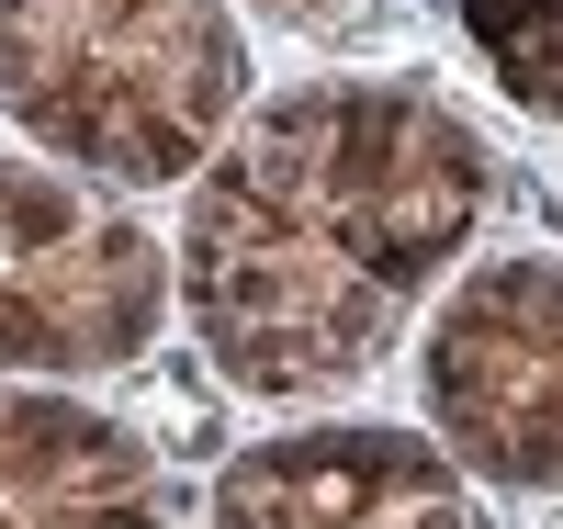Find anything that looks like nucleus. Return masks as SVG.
I'll list each match as a JSON object with an SVG mask.
<instances>
[{
	"label": "nucleus",
	"instance_id": "obj_7",
	"mask_svg": "<svg viewBox=\"0 0 563 529\" xmlns=\"http://www.w3.org/2000/svg\"><path fill=\"white\" fill-rule=\"evenodd\" d=\"M462 34L519 113L563 124V0H462Z\"/></svg>",
	"mask_w": 563,
	"mask_h": 529
},
{
	"label": "nucleus",
	"instance_id": "obj_3",
	"mask_svg": "<svg viewBox=\"0 0 563 529\" xmlns=\"http://www.w3.org/2000/svg\"><path fill=\"white\" fill-rule=\"evenodd\" d=\"M169 316V249L68 169L0 158V372H124Z\"/></svg>",
	"mask_w": 563,
	"mask_h": 529
},
{
	"label": "nucleus",
	"instance_id": "obj_5",
	"mask_svg": "<svg viewBox=\"0 0 563 529\" xmlns=\"http://www.w3.org/2000/svg\"><path fill=\"white\" fill-rule=\"evenodd\" d=\"M214 529H485V507L417 428H294L214 473Z\"/></svg>",
	"mask_w": 563,
	"mask_h": 529
},
{
	"label": "nucleus",
	"instance_id": "obj_4",
	"mask_svg": "<svg viewBox=\"0 0 563 529\" xmlns=\"http://www.w3.org/2000/svg\"><path fill=\"white\" fill-rule=\"evenodd\" d=\"M429 417L462 473L485 485L552 496L563 485V260L519 249L451 282V305L429 316Z\"/></svg>",
	"mask_w": 563,
	"mask_h": 529
},
{
	"label": "nucleus",
	"instance_id": "obj_8",
	"mask_svg": "<svg viewBox=\"0 0 563 529\" xmlns=\"http://www.w3.org/2000/svg\"><path fill=\"white\" fill-rule=\"evenodd\" d=\"M271 12H339V0H271Z\"/></svg>",
	"mask_w": 563,
	"mask_h": 529
},
{
	"label": "nucleus",
	"instance_id": "obj_1",
	"mask_svg": "<svg viewBox=\"0 0 563 529\" xmlns=\"http://www.w3.org/2000/svg\"><path fill=\"white\" fill-rule=\"evenodd\" d=\"M485 191V135L417 79L271 90L192 180V225H180L192 339L238 395H339L474 249Z\"/></svg>",
	"mask_w": 563,
	"mask_h": 529
},
{
	"label": "nucleus",
	"instance_id": "obj_6",
	"mask_svg": "<svg viewBox=\"0 0 563 529\" xmlns=\"http://www.w3.org/2000/svg\"><path fill=\"white\" fill-rule=\"evenodd\" d=\"M0 529H169V485L124 417L0 383Z\"/></svg>",
	"mask_w": 563,
	"mask_h": 529
},
{
	"label": "nucleus",
	"instance_id": "obj_2",
	"mask_svg": "<svg viewBox=\"0 0 563 529\" xmlns=\"http://www.w3.org/2000/svg\"><path fill=\"white\" fill-rule=\"evenodd\" d=\"M238 102L249 45L225 0H0V113L90 180H203Z\"/></svg>",
	"mask_w": 563,
	"mask_h": 529
}]
</instances>
